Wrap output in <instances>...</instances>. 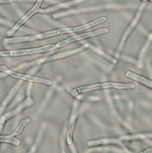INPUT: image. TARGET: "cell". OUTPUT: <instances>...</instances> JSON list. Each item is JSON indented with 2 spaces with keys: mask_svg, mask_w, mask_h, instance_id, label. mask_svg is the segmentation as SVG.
Here are the masks:
<instances>
[{
  "mask_svg": "<svg viewBox=\"0 0 152 153\" xmlns=\"http://www.w3.org/2000/svg\"><path fill=\"white\" fill-rule=\"evenodd\" d=\"M136 87V85L133 83H116V82H105L101 83H96L90 85H87L77 87L75 89L69 90L70 93L73 95L76 96L79 94L88 92L92 91L103 90L106 88H116L117 90H129L133 89Z\"/></svg>",
  "mask_w": 152,
  "mask_h": 153,
  "instance_id": "obj_1",
  "label": "cell"
},
{
  "mask_svg": "<svg viewBox=\"0 0 152 153\" xmlns=\"http://www.w3.org/2000/svg\"><path fill=\"white\" fill-rule=\"evenodd\" d=\"M64 34H67L66 28L53 29V30H49V31L42 32L40 33H37L35 35L6 38L3 40L2 42H3V44L7 45V44H15V43L24 42H34L36 40L48 39L49 37H52L54 36L64 35Z\"/></svg>",
  "mask_w": 152,
  "mask_h": 153,
  "instance_id": "obj_2",
  "label": "cell"
},
{
  "mask_svg": "<svg viewBox=\"0 0 152 153\" xmlns=\"http://www.w3.org/2000/svg\"><path fill=\"white\" fill-rule=\"evenodd\" d=\"M87 47L86 45H84L80 47H78L77 48L73 49L72 50H69V51H66L64 52H61L58 53H56L55 55H52V56H47L45 57H41L40 59H38L37 60H35L33 62H28V63H23L21 64L20 66L16 68V69H22V68H28L31 66L33 65H40L43 63H47L49 62H52L53 60H57L59 59H63L65 57H67L68 56H72L74 55L76 53H78L81 51H83Z\"/></svg>",
  "mask_w": 152,
  "mask_h": 153,
  "instance_id": "obj_3",
  "label": "cell"
},
{
  "mask_svg": "<svg viewBox=\"0 0 152 153\" xmlns=\"http://www.w3.org/2000/svg\"><path fill=\"white\" fill-rule=\"evenodd\" d=\"M55 44H47L32 48L21 49L9 51H0V57H17L44 53L56 49Z\"/></svg>",
  "mask_w": 152,
  "mask_h": 153,
  "instance_id": "obj_4",
  "label": "cell"
},
{
  "mask_svg": "<svg viewBox=\"0 0 152 153\" xmlns=\"http://www.w3.org/2000/svg\"><path fill=\"white\" fill-rule=\"evenodd\" d=\"M0 72H2L12 77H13L15 79H18L22 81L28 82L30 83L43 84L49 86L52 85L53 84L52 81L48 79L41 77L29 75V74L19 73L18 72H16L13 70L8 68L5 65H2L1 64H0Z\"/></svg>",
  "mask_w": 152,
  "mask_h": 153,
  "instance_id": "obj_5",
  "label": "cell"
},
{
  "mask_svg": "<svg viewBox=\"0 0 152 153\" xmlns=\"http://www.w3.org/2000/svg\"><path fill=\"white\" fill-rule=\"evenodd\" d=\"M109 32V28H103L93 30V31L89 32H86V33H83L79 34V35H75L73 36L69 37L68 39L63 40L61 42H59L57 44H55L56 48L57 49L62 48V47H63L68 44H70L72 42H79V41L83 40L84 39H88V38L93 37H96L97 36L104 35V34L108 33Z\"/></svg>",
  "mask_w": 152,
  "mask_h": 153,
  "instance_id": "obj_6",
  "label": "cell"
},
{
  "mask_svg": "<svg viewBox=\"0 0 152 153\" xmlns=\"http://www.w3.org/2000/svg\"><path fill=\"white\" fill-rule=\"evenodd\" d=\"M146 5V2H142V4L140 5L139 7L138 8V10H137L136 14L135 15L134 19H133V20L131 21V24H129V25L128 27V28H126V30L125 31L124 33L122 36L120 42V44L118 45L116 53L115 54V55H116L117 57L119 56L121 52L122 51L123 47L124 46L125 42L126 41L128 36L130 35V34L132 32V31L134 30V29L136 28V25H137L138 21H139V20L141 17V16L142 14V13L144 12V11L145 10Z\"/></svg>",
  "mask_w": 152,
  "mask_h": 153,
  "instance_id": "obj_7",
  "label": "cell"
},
{
  "mask_svg": "<svg viewBox=\"0 0 152 153\" xmlns=\"http://www.w3.org/2000/svg\"><path fill=\"white\" fill-rule=\"evenodd\" d=\"M33 103L34 100L30 97V92H28L27 97L24 100V102H22L21 104L18 105L13 110L7 112L0 117V134L2 132L4 126L8 119L12 118L16 115H18L24 110L33 105Z\"/></svg>",
  "mask_w": 152,
  "mask_h": 153,
  "instance_id": "obj_8",
  "label": "cell"
},
{
  "mask_svg": "<svg viewBox=\"0 0 152 153\" xmlns=\"http://www.w3.org/2000/svg\"><path fill=\"white\" fill-rule=\"evenodd\" d=\"M30 121V119H24L21 121L20 125L16 128L13 133L7 135H0V142L10 143L14 146H19L21 142L19 139L16 138L15 137L20 135L22 132L24 128L26 126L28 125Z\"/></svg>",
  "mask_w": 152,
  "mask_h": 153,
  "instance_id": "obj_9",
  "label": "cell"
},
{
  "mask_svg": "<svg viewBox=\"0 0 152 153\" xmlns=\"http://www.w3.org/2000/svg\"><path fill=\"white\" fill-rule=\"evenodd\" d=\"M42 1L43 0H37L35 5L32 7V8L28 12V13H27L18 21H17L12 28L7 32V36H12L23 24H24L33 16H34L37 13H39L40 9L41 8L40 6L41 5Z\"/></svg>",
  "mask_w": 152,
  "mask_h": 153,
  "instance_id": "obj_10",
  "label": "cell"
},
{
  "mask_svg": "<svg viewBox=\"0 0 152 153\" xmlns=\"http://www.w3.org/2000/svg\"><path fill=\"white\" fill-rule=\"evenodd\" d=\"M78 101H75L73 103V108L71 113V115L69 119V124L68 127V130L66 133V141L69 146L73 144V134L75 129L76 119L78 113Z\"/></svg>",
  "mask_w": 152,
  "mask_h": 153,
  "instance_id": "obj_11",
  "label": "cell"
},
{
  "mask_svg": "<svg viewBox=\"0 0 152 153\" xmlns=\"http://www.w3.org/2000/svg\"><path fill=\"white\" fill-rule=\"evenodd\" d=\"M23 83L22 80H20L17 83L14 85V86L12 88V89L9 92L8 94L7 97L4 99L3 102L0 105V115L3 114L4 111H5L6 107H7V105L10 103V102L12 100V99L16 94L17 91L18 90L20 87H21L22 84Z\"/></svg>",
  "mask_w": 152,
  "mask_h": 153,
  "instance_id": "obj_12",
  "label": "cell"
},
{
  "mask_svg": "<svg viewBox=\"0 0 152 153\" xmlns=\"http://www.w3.org/2000/svg\"><path fill=\"white\" fill-rule=\"evenodd\" d=\"M125 76L152 88V81L145 78V77L142 76L130 71H128L126 72Z\"/></svg>",
  "mask_w": 152,
  "mask_h": 153,
  "instance_id": "obj_13",
  "label": "cell"
},
{
  "mask_svg": "<svg viewBox=\"0 0 152 153\" xmlns=\"http://www.w3.org/2000/svg\"><path fill=\"white\" fill-rule=\"evenodd\" d=\"M152 42V32L149 35L148 38L147 39V41L145 42L144 46L143 47L142 49H141L139 55V57H138V65L139 67H141L142 65V60H143V57L144 56L147 51V49L148 48V47H149V45H151V42Z\"/></svg>",
  "mask_w": 152,
  "mask_h": 153,
  "instance_id": "obj_14",
  "label": "cell"
},
{
  "mask_svg": "<svg viewBox=\"0 0 152 153\" xmlns=\"http://www.w3.org/2000/svg\"><path fill=\"white\" fill-rule=\"evenodd\" d=\"M141 153H152V147H150V148H149V149H146L145 150H144V151H142V152H141Z\"/></svg>",
  "mask_w": 152,
  "mask_h": 153,
  "instance_id": "obj_15",
  "label": "cell"
},
{
  "mask_svg": "<svg viewBox=\"0 0 152 153\" xmlns=\"http://www.w3.org/2000/svg\"><path fill=\"white\" fill-rule=\"evenodd\" d=\"M141 1H142L143 2H146V1H149V2H152V0H141Z\"/></svg>",
  "mask_w": 152,
  "mask_h": 153,
  "instance_id": "obj_16",
  "label": "cell"
}]
</instances>
